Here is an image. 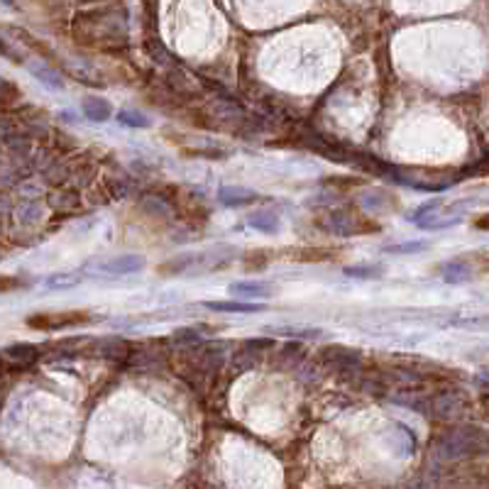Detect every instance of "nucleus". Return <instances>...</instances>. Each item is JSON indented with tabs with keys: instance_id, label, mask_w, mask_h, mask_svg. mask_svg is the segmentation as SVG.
I'll return each instance as SVG.
<instances>
[{
	"instance_id": "19",
	"label": "nucleus",
	"mask_w": 489,
	"mask_h": 489,
	"mask_svg": "<svg viewBox=\"0 0 489 489\" xmlns=\"http://www.w3.org/2000/svg\"><path fill=\"white\" fill-rule=\"evenodd\" d=\"M6 355L12 357L15 362H20V365H30V362L39 360V348L37 345H12Z\"/></svg>"
},
{
	"instance_id": "28",
	"label": "nucleus",
	"mask_w": 489,
	"mask_h": 489,
	"mask_svg": "<svg viewBox=\"0 0 489 489\" xmlns=\"http://www.w3.org/2000/svg\"><path fill=\"white\" fill-rule=\"evenodd\" d=\"M0 57H8V59H12L15 64H22V57L15 52V49H10L6 44V39H0Z\"/></svg>"
},
{
	"instance_id": "22",
	"label": "nucleus",
	"mask_w": 489,
	"mask_h": 489,
	"mask_svg": "<svg viewBox=\"0 0 489 489\" xmlns=\"http://www.w3.org/2000/svg\"><path fill=\"white\" fill-rule=\"evenodd\" d=\"M118 123L120 125H128V128H150V120L147 115L142 113H134V110H118Z\"/></svg>"
},
{
	"instance_id": "1",
	"label": "nucleus",
	"mask_w": 489,
	"mask_h": 489,
	"mask_svg": "<svg viewBox=\"0 0 489 489\" xmlns=\"http://www.w3.org/2000/svg\"><path fill=\"white\" fill-rule=\"evenodd\" d=\"M74 39L83 47L101 49V52H120L128 47V10L118 3L98 6L76 15Z\"/></svg>"
},
{
	"instance_id": "4",
	"label": "nucleus",
	"mask_w": 489,
	"mask_h": 489,
	"mask_svg": "<svg viewBox=\"0 0 489 489\" xmlns=\"http://www.w3.org/2000/svg\"><path fill=\"white\" fill-rule=\"evenodd\" d=\"M93 323V316L86 311H61V313H34L27 318V326L34 330H61V328H79Z\"/></svg>"
},
{
	"instance_id": "26",
	"label": "nucleus",
	"mask_w": 489,
	"mask_h": 489,
	"mask_svg": "<svg viewBox=\"0 0 489 489\" xmlns=\"http://www.w3.org/2000/svg\"><path fill=\"white\" fill-rule=\"evenodd\" d=\"M27 281L17 279V277H0V294L3 291H15V289H25Z\"/></svg>"
},
{
	"instance_id": "30",
	"label": "nucleus",
	"mask_w": 489,
	"mask_h": 489,
	"mask_svg": "<svg viewBox=\"0 0 489 489\" xmlns=\"http://www.w3.org/2000/svg\"><path fill=\"white\" fill-rule=\"evenodd\" d=\"M333 186H345V188H350V186H360L362 183V179H348V177H333Z\"/></svg>"
},
{
	"instance_id": "3",
	"label": "nucleus",
	"mask_w": 489,
	"mask_h": 489,
	"mask_svg": "<svg viewBox=\"0 0 489 489\" xmlns=\"http://www.w3.org/2000/svg\"><path fill=\"white\" fill-rule=\"evenodd\" d=\"M321 226L328 232H335V235L345 237V235H360V232H377L379 226L365 215H360L352 208H343V210H330L326 218L321 221Z\"/></svg>"
},
{
	"instance_id": "12",
	"label": "nucleus",
	"mask_w": 489,
	"mask_h": 489,
	"mask_svg": "<svg viewBox=\"0 0 489 489\" xmlns=\"http://www.w3.org/2000/svg\"><path fill=\"white\" fill-rule=\"evenodd\" d=\"M208 311L215 313H259L267 311L264 303H250V301H206L203 303Z\"/></svg>"
},
{
	"instance_id": "21",
	"label": "nucleus",
	"mask_w": 489,
	"mask_h": 489,
	"mask_svg": "<svg viewBox=\"0 0 489 489\" xmlns=\"http://www.w3.org/2000/svg\"><path fill=\"white\" fill-rule=\"evenodd\" d=\"M428 250V242L416 240V242H401V245H387L384 252L387 255H416V252H426Z\"/></svg>"
},
{
	"instance_id": "13",
	"label": "nucleus",
	"mask_w": 489,
	"mask_h": 489,
	"mask_svg": "<svg viewBox=\"0 0 489 489\" xmlns=\"http://www.w3.org/2000/svg\"><path fill=\"white\" fill-rule=\"evenodd\" d=\"M264 333L284 335V338H291V340H316L323 335V330L321 328H303V326H269V328H264Z\"/></svg>"
},
{
	"instance_id": "8",
	"label": "nucleus",
	"mask_w": 489,
	"mask_h": 489,
	"mask_svg": "<svg viewBox=\"0 0 489 489\" xmlns=\"http://www.w3.org/2000/svg\"><path fill=\"white\" fill-rule=\"evenodd\" d=\"M228 294H232L237 299H269L275 294V286L269 281H232L228 286Z\"/></svg>"
},
{
	"instance_id": "29",
	"label": "nucleus",
	"mask_w": 489,
	"mask_h": 489,
	"mask_svg": "<svg viewBox=\"0 0 489 489\" xmlns=\"http://www.w3.org/2000/svg\"><path fill=\"white\" fill-rule=\"evenodd\" d=\"M79 279H66V275H57L54 279H49V286H54V289H64V286H71L76 284Z\"/></svg>"
},
{
	"instance_id": "6",
	"label": "nucleus",
	"mask_w": 489,
	"mask_h": 489,
	"mask_svg": "<svg viewBox=\"0 0 489 489\" xmlns=\"http://www.w3.org/2000/svg\"><path fill=\"white\" fill-rule=\"evenodd\" d=\"M323 362L335 367V372H343V375H355V372L362 370V352L360 350L345 348V345H328V348L321 350Z\"/></svg>"
},
{
	"instance_id": "11",
	"label": "nucleus",
	"mask_w": 489,
	"mask_h": 489,
	"mask_svg": "<svg viewBox=\"0 0 489 489\" xmlns=\"http://www.w3.org/2000/svg\"><path fill=\"white\" fill-rule=\"evenodd\" d=\"M81 110H83V115H86L91 123H106V120H110V115H113V106H110L106 98H96V96L83 98Z\"/></svg>"
},
{
	"instance_id": "5",
	"label": "nucleus",
	"mask_w": 489,
	"mask_h": 489,
	"mask_svg": "<svg viewBox=\"0 0 489 489\" xmlns=\"http://www.w3.org/2000/svg\"><path fill=\"white\" fill-rule=\"evenodd\" d=\"M468 411V399L460 392H443L436 397H428V416H436L441 421H457Z\"/></svg>"
},
{
	"instance_id": "27",
	"label": "nucleus",
	"mask_w": 489,
	"mask_h": 489,
	"mask_svg": "<svg viewBox=\"0 0 489 489\" xmlns=\"http://www.w3.org/2000/svg\"><path fill=\"white\" fill-rule=\"evenodd\" d=\"M183 154L188 157H210V159H221V157H226V152L223 150H186Z\"/></svg>"
},
{
	"instance_id": "18",
	"label": "nucleus",
	"mask_w": 489,
	"mask_h": 489,
	"mask_svg": "<svg viewBox=\"0 0 489 489\" xmlns=\"http://www.w3.org/2000/svg\"><path fill=\"white\" fill-rule=\"evenodd\" d=\"M96 345H98V357H125L128 355V343L120 338H108Z\"/></svg>"
},
{
	"instance_id": "25",
	"label": "nucleus",
	"mask_w": 489,
	"mask_h": 489,
	"mask_svg": "<svg viewBox=\"0 0 489 489\" xmlns=\"http://www.w3.org/2000/svg\"><path fill=\"white\" fill-rule=\"evenodd\" d=\"M269 348H275V340L272 338H252L245 343V350H248L250 355H257L259 350H269Z\"/></svg>"
},
{
	"instance_id": "17",
	"label": "nucleus",
	"mask_w": 489,
	"mask_h": 489,
	"mask_svg": "<svg viewBox=\"0 0 489 489\" xmlns=\"http://www.w3.org/2000/svg\"><path fill=\"white\" fill-rule=\"evenodd\" d=\"M203 257H199V255H181V257H174L172 262L161 264L159 272L161 275H177V272H186V269H191L194 264H199Z\"/></svg>"
},
{
	"instance_id": "16",
	"label": "nucleus",
	"mask_w": 489,
	"mask_h": 489,
	"mask_svg": "<svg viewBox=\"0 0 489 489\" xmlns=\"http://www.w3.org/2000/svg\"><path fill=\"white\" fill-rule=\"evenodd\" d=\"M250 228H255V230L259 232H267V235H272V232L279 230V221H277L275 213H267V210H262V213H252L248 218Z\"/></svg>"
},
{
	"instance_id": "23",
	"label": "nucleus",
	"mask_w": 489,
	"mask_h": 489,
	"mask_svg": "<svg viewBox=\"0 0 489 489\" xmlns=\"http://www.w3.org/2000/svg\"><path fill=\"white\" fill-rule=\"evenodd\" d=\"M174 343L179 345H199L201 343V330L199 328H179L174 333Z\"/></svg>"
},
{
	"instance_id": "9",
	"label": "nucleus",
	"mask_w": 489,
	"mask_h": 489,
	"mask_svg": "<svg viewBox=\"0 0 489 489\" xmlns=\"http://www.w3.org/2000/svg\"><path fill=\"white\" fill-rule=\"evenodd\" d=\"M145 267V259L137 257V255H123V257H113L110 262L101 264V272L113 277H125V275H134Z\"/></svg>"
},
{
	"instance_id": "15",
	"label": "nucleus",
	"mask_w": 489,
	"mask_h": 489,
	"mask_svg": "<svg viewBox=\"0 0 489 489\" xmlns=\"http://www.w3.org/2000/svg\"><path fill=\"white\" fill-rule=\"evenodd\" d=\"M387 267L384 264H355V267H345L343 275L352 279H382Z\"/></svg>"
},
{
	"instance_id": "20",
	"label": "nucleus",
	"mask_w": 489,
	"mask_h": 489,
	"mask_svg": "<svg viewBox=\"0 0 489 489\" xmlns=\"http://www.w3.org/2000/svg\"><path fill=\"white\" fill-rule=\"evenodd\" d=\"M52 206L57 210H76L81 206V199L76 191H69V188H61V191H57L52 199Z\"/></svg>"
},
{
	"instance_id": "7",
	"label": "nucleus",
	"mask_w": 489,
	"mask_h": 489,
	"mask_svg": "<svg viewBox=\"0 0 489 489\" xmlns=\"http://www.w3.org/2000/svg\"><path fill=\"white\" fill-rule=\"evenodd\" d=\"M262 201V196L252 188L245 186H223L218 188V203L228 206V208H242V206H252Z\"/></svg>"
},
{
	"instance_id": "10",
	"label": "nucleus",
	"mask_w": 489,
	"mask_h": 489,
	"mask_svg": "<svg viewBox=\"0 0 489 489\" xmlns=\"http://www.w3.org/2000/svg\"><path fill=\"white\" fill-rule=\"evenodd\" d=\"M441 275L448 284H463V281H470L475 277V267L468 259H450L441 267Z\"/></svg>"
},
{
	"instance_id": "2",
	"label": "nucleus",
	"mask_w": 489,
	"mask_h": 489,
	"mask_svg": "<svg viewBox=\"0 0 489 489\" xmlns=\"http://www.w3.org/2000/svg\"><path fill=\"white\" fill-rule=\"evenodd\" d=\"M484 450H487V436L482 428L475 426H455L450 430H443L433 446V455L443 463H457L465 457L482 455Z\"/></svg>"
},
{
	"instance_id": "14",
	"label": "nucleus",
	"mask_w": 489,
	"mask_h": 489,
	"mask_svg": "<svg viewBox=\"0 0 489 489\" xmlns=\"http://www.w3.org/2000/svg\"><path fill=\"white\" fill-rule=\"evenodd\" d=\"M27 66H30V71H32V74L42 81L44 86L54 88V91L64 88V79H61V74L57 69H52L49 64H42V61H30Z\"/></svg>"
},
{
	"instance_id": "24",
	"label": "nucleus",
	"mask_w": 489,
	"mask_h": 489,
	"mask_svg": "<svg viewBox=\"0 0 489 489\" xmlns=\"http://www.w3.org/2000/svg\"><path fill=\"white\" fill-rule=\"evenodd\" d=\"M441 206H443V199H430V201H426V203L421 206V208H416L414 213H411L409 221H411V223H419L426 213H433V210H438Z\"/></svg>"
}]
</instances>
